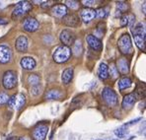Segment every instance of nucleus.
<instances>
[{"label": "nucleus", "mask_w": 146, "mask_h": 140, "mask_svg": "<svg viewBox=\"0 0 146 140\" xmlns=\"http://www.w3.org/2000/svg\"><path fill=\"white\" fill-rule=\"evenodd\" d=\"M132 34H133L134 42L139 49L144 50L145 49V27L142 23H138L131 28Z\"/></svg>", "instance_id": "nucleus-1"}, {"label": "nucleus", "mask_w": 146, "mask_h": 140, "mask_svg": "<svg viewBox=\"0 0 146 140\" xmlns=\"http://www.w3.org/2000/svg\"><path fill=\"white\" fill-rule=\"evenodd\" d=\"M117 47H119V50L122 54L127 55L131 54L133 52L131 38H130V36L128 34H122L121 36L117 40Z\"/></svg>", "instance_id": "nucleus-2"}, {"label": "nucleus", "mask_w": 146, "mask_h": 140, "mask_svg": "<svg viewBox=\"0 0 146 140\" xmlns=\"http://www.w3.org/2000/svg\"><path fill=\"white\" fill-rule=\"evenodd\" d=\"M71 56V49L68 46H58L53 52L52 58L56 63H64Z\"/></svg>", "instance_id": "nucleus-3"}, {"label": "nucleus", "mask_w": 146, "mask_h": 140, "mask_svg": "<svg viewBox=\"0 0 146 140\" xmlns=\"http://www.w3.org/2000/svg\"><path fill=\"white\" fill-rule=\"evenodd\" d=\"M32 10V4L29 1H21L15 6L14 10L12 12V18L13 19H18L20 17H23L27 15L28 13Z\"/></svg>", "instance_id": "nucleus-4"}, {"label": "nucleus", "mask_w": 146, "mask_h": 140, "mask_svg": "<svg viewBox=\"0 0 146 140\" xmlns=\"http://www.w3.org/2000/svg\"><path fill=\"white\" fill-rule=\"evenodd\" d=\"M2 84L4 88L7 90H11L16 87L17 85V74L15 71L8 70L4 73L3 78H2Z\"/></svg>", "instance_id": "nucleus-5"}, {"label": "nucleus", "mask_w": 146, "mask_h": 140, "mask_svg": "<svg viewBox=\"0 0 146 140\" xmlns=\"http://www.w3.org/2000/svg\"><path fill=\"white\" fill-rule=\"evenodd\" d=\"M102 98L109 107H115L117 104V96L111 88L106 87L102 91Z\"/></svg>", "instance_id": "nucleus-6"}, {"label": "nucleus", "mask_w": 146, "mask_h": 140, "mask_svg": "<svg viewBox=\"0 0 146 140\" xmlns=\"http://www.w3.org/2000/svg\"><path fill=\"white\" fill-rule=\"evenodd\" d=\"M26 104V97L23 94H17V95H13L12 97L9 98L8 101V105L10 107H14L16 109H20Z\"/></svg>", "instance_id": "nucleus-7"}, {"label": "nucleus", "mask_w": 146, "mask_h": 140, "mask_svg": "<svg viewBox=\"0 0 146 140\" xmlns=\"http://www.w3.org/2000/svg\"><path fill=\"white\" fill-rule=\"evenodd\" d=\"M48 123H38L33 130L34 140H44L48 133Z\"/></svg>", "instance_id": "nucleus-8"}, {"label": "nucleus", "mask_w": 146, "mask_h": 140, "mask_svg": "<svg viewBox=\"0 0 146 140\" xmlns=\"http://www.w3.org/2000/svg\"><path fill=\"white\" fill-rule=\"evenodd\" d=\"M59 38H60V42L63 44L62 46L69 47V46L74 44L75 35L70 30H63L60 33V35H59Z\"/></svg>", "instance_id": "nucleus-9"}, {"label": "nucleus", "mask_w": 146, "mask_h": 140, "mask_svg": "<svg viewBox=\"0 0 146 140\" xmlns=\"http://www.w3.org/2000/svg\"><path fill=\"white\" fill-rule=\"evenodd\" d=\"M12 58V50L9 46L5 44L0 46V63H8L11 61Z\"/></svg>", "instance_id": "nucleus-10"}, {"label": "nucleus", "mask_w": 146, "mask_h": 140, "mask_svg": "<svg viewBox=\"0 0 146 140\" xmlns=\"http://www.w3.org/2000/svg\"><path fill=\"white\" fill-rule=\"evenodd\" d=\"M38 27H40V23L38 22V20H36L35 18H32V17L25 19L23 22V29L27 32H30V33L36 31Z\"/></svg>", "instance_id": "nucleus-11"}, {"label": "nucleus", "mask_w": 146, "mask_h": 140, "mask_svg": "<svg viewBox=\"0 0 146 140\" xmlns=\"http://www.w3.org/2000/svg\"><path fill=\"white\" fill-rule=\"evenodd\" d=\"M50 12L52 16L57 17V18H63L68 14V9L64 4H55L51 7Z\"/></svg>", "instance_id": "nucleus-12"}, {"label": "nucleus", "mask_w": 146, "mask_h": 140, "mask_svg": "<svg viewBox=\"0 0 146 140\" xmlns=\"http://www.w3.org/2000/svg\"><path fill=\"white\" fill-rule=\"evenodd\" d=\"M137 100V96L135 93H130L126 96H124L123 100H122L121 105L123 109H130L134 105L135 102Z\"/></svg>", "instance_id": "nucleus-13"}, {"label": "nucleus", "mask_w": 146, "mask_h": 140, "mask_svg": "<svg viewBox=\"0 0 146 140\" xmlns=\"http://www.w3.org/2000/svg\"><path fill=\"white\" fill-rule=\"evenodd\" d=\"M95 16H96L95 10L92 9V8L86 7V8H83V9H81L80 18L82 19L83 22L90 23L92 20H93V19H95Z\"/></svg>", "instance_id": "nucleus-14"}, {"label": "nucleus", "mask_w": 146, "mask_h": 140, "mask_svg": "<svg viewBox=\"0 0 146 140\" xmlns=\"http://www.w3.org/2000/svg\"><path fill=\"white\" fill-rule=\"evenodd\" d=\"M86 40H87L89 46L91 47L94 50L100 51L103 48V44L101 42V40L97 38L96 36H94V35H88L86 36Z\"/></svg>", "instance_id": "nucleus-15"}, {"label": "nucleus", "mask_w": 146, "mask_h": 140, "mask_svg": "<svg viewBox=\"0 0 146 140\" xmlns=\"http://www.w3.org/2000/svg\"><path fill=\"white\" fill-rule=\"evenodd\" d=\"M117 71H119L121 74H127L129 72V62L125 57H121L117 59Z\"/></svg>", "instance_id": "nucleus-16"}, {"label": "nucleus", "mask_w": 146, "mask_h": 140, "mask_svg": "<svg viewBox=\"0 0 146 140\" xmlns=\"http://www.w3.org/2000/svg\"><path fill=\"white\" fill-rule=\"evenodd\" d=\"M63 22L65 24L66 26L68 27H73V28H76L77 26L79 25V17L75 14H67L66 16L63 17Z\"/></svg>", "instance_id": "nucleus-17"}, {"label": "nucleus", "mask_w": 146, "mask_h": 140, "mask_svg": "<svg viewBox=\"0 0 146 140\" xmlns=\"http://www.w3.org/2000/svg\"><path fill=\"white\" fill-rule=\"evenodd\" d=\"M28 44H28V38L25 36H21L16 40L15 46H16V49L19 52H25L28 49Z\"/></svg>", "instance_id": "nucleus-18"}, {"label": "nucleus", "mask_w": 146, "mask_h": 140, "mask_svg": "<svg viewBox=\"0 0 146 140\" xmlns=\"http://www.w3.org/2000/svg\"><path fill=\"white\" fill-rule=\"evenodd\" d=\"M135 21V16L131 13H126L123 14L121 17V27H126V26H130L133 27V24Z\"/></svg>", "instance_id": "nucleus-19"}, {"label": "nucleus", "mask_w": 146, "mask_h": 140, "mask_svg": "<svg viewBox=\"0 0 146 140\" xmlns=\"http://www.w3.org/2000/svg\"><path fill=\"white\" fill-rule=\"evenodd\" d=\"M21 66L26 70H33L36 67V60L33 57L26 56L21 59Z\"/></svg>", "instance_id": "nucleus-20"}, {"label": "nucleus", "mask_w": 146, "mask_h": 140, "mask_svg": "<svg viewBox=\"0 0 146 140\" xmlns=\"http://www.w3.org/2000/svg\"><path fill=\"white\" fill-rule=\"evenodd\" d=\"M73 78V68H66L65 70L62 72L61 75V80L63 82V84L67 85L71 82Z\"/></svg>", "instance_id": "nucleus-21"}, {"label": "nucleus", "mask_w": 146, "mask_h": 140, "mask_svg": "<svg viewBox=\"0 0 146 140\" xmlns=\"http://www.w3.org/2000/svg\"><path fill=\"white\" fill-rule=\"evenodd\" d=\"M98 76L101 80H106L109 77V69L106 63H101L98 69Z\"/></svg>", "instance_id": "nucleus-22"}, {"label": "nucleus", "mask_w": 146, "mask_h": 140, "mask_svg": "<svg viewBox=\"0 0 146 140\" xmlns=\"http://www.w3.org/2000/svg\"><path fill=\"white\" fill-rule=\"evenodd\" d=\"M117 85H119V89L122 91V90L124 89H127V88H129L130 86L132 85V81L130 78H128V77H122L119 80V83H117Z\"/></svg>", "instance_id": "nucleus-23"}, {"label": "nucleus", "mask_w": 146, "mask_h": 140, "mask_svg": "<svg viewBox=\"0 0 146 140\" xmlns=\"http://www.w3.org/2000/svg\"><path fill=\"white\" fill-rule=\"evenodd\" d=\"M44 97H46V100H57L61 97V92L56 89H51L46 92Z\"/></svg>", "instance_id": "nucleus-24"}, {"label": "nucleus", "mask_w": 146, "mask_h": 140, "mask_svg": "<svg viewBox=\"0 0 146 140\" xmlns=\"http://www.w3.org/2000/svg\"><path fill=\"white\" fill-rule=\"evenodd\" d=\"M117 9L119 14L121 13H127V11L129 10V5H128L127 2L125 1H117Z\"/></svg>", "instance_id": "nucleus-25"}, {"label": "nucleus", "mask_w": 146, "mask_h": 140, "mask_svg": "<svg viewBox=\"0 0 146 140\" xmlns=\"http://www.w3.org/2000/svg\"><path fill=\"white\" fill-rule=\"evenodd\" d=\"M72 51L76 56H79V55L82 54L83 46H82V42H81V40H76V42H74V44H73Z\"/></svg>", "instance_id": "nucleus-26"}, {"label": "nucleus", "mask_w": 146, "mask_h": 140, "mask_svg": "<svg viewBox=\"0 0 146 140\" xmlns=\"http://www.w3.org/2000/svg\"><path fill=\"white\" fill-rule=\"evenodd\" d=\"M109 8L108 7H101L99 9L95 10V13H96V18H99V19H104L106 18L107 16L109 15Z\"/></svg>", "instance_id": "nucleus-27"}, {"label": "nucleus", "mask_w": 146, "mask_h": 140, "mask_svg": "<svg viewBox=\"0 0 146 140\" xmlns=\"http://www.w3.org/2000/svg\"><path fill=\"white\" fill-rule=\"evenodd\" d=\"M105 31H106V24H105V23L98 24V27H97V29H96V31H95V36H96V38L100 40V38H102V36H104Z\"/></svg>", "instance_id": "nucleus-28"}, {"label": "nucleus", "mask_w": 146, "mask_h": 140, "mask_svg": "<svg viewBox=\"0 0 146 140\" xmlns=\"http://www.w3.org/2000/svg\"><path fill=\"white\" fill-rule=\"evenodd\" d=\"M40 77L38 74H31L28 77V82H29L30 85L33 87V86H36L40 84Z\"/></svg>", "instance_id": "nucleus-29"}, {"label": "nucleus", "mask_w": 146, "mask_h": 140, "mask_svg": "<svg viewBox=\"0 0 146 140\" xmlns=\"http://www.w3.org/2000/svg\"><path fill=\"white\" fill-rule=\"evenodd\" d=\"M109 69V76H111L113 79H117L119 77V71L117 69V66L113 63L110 64V67H108Z\"/></svg>", "instance_id": "nucleus-30"}, {"label": "nucleus", "mask_w": 146, "mask_h": 140, "mask_svg": "<svg viewBox=\"0 0 146 140\" xmlns=\"http://www.w3.org/2000/svg\"><path fill=\"white\" fill-rule=\"evenodd\" d=\"M65 3H66L65 4L66 7L70 8V9H72V10H76V9H78V7H79V2L75 1V0H67V1H65Z\"/></svg>", "instance_id": "nucleus-31"}, {"label": "nucleus", "mask_w": 146, "mask_h": 140, "mask_svg": "<svg viewBox=\"0 0 146 140\" xmlns=\"http://www.w3.org/2000/svg\"><path fill=\"white\" fill-rule=\"evenodd\" d=\"M115 134L117 135V137H119V138H123V137L127 134V130H126V129H124L123 127L117 128V129H115Z\"/></svg>", "instance_id": "nucleus-32"}, {"label": "nucleus", "mask_w": 146, "mask_h": 140, "mask_svg": "<svg viewBox=\"0 0 146 140\" xmlns=\"http://www.w3.org/2000/svg\"><path fill=\"white\" fill-rule=\"evenodd\" d=\"M8 101H9V97H8V95L6 93H4V92H1V93H0V105H3L7 104Z\"/></svg>", "instance_id": "nucleus-33"}, {"label": "nucleus", "mask_w": 146, "mask_h": 140, "mask_svg": "<svg viewBox=\"0 0 146 140\" xmlns=\"http://www.w3.org/2000/svg\"><path fill=\"white\" fill-rule=\"evenodd\" d=\"M40 91H42V87H40V85L33 86L31 90V94L33 95V96H38V95H40Z\"/></svg>", "instance_id": "nucleus-34"}, {"label": "nucleus", "mask_w": 146, "mask_h": 140, "mask_svg": "<svg viewBox=\"0 0 146 140\" xmlns=\"http://www.w3.org/2000/svg\"><path fill=\"white\" fill-rule=\"evenodd\" d=\"M53 2H54V1H51V0H49V1L42 2V8H48V7H50V6L53 4Z\"/></svg>", "instance_id": "nucleus-35"}, {"label": "nucleus", "mask_w": 146, "mask_h": 140, "mask_svg": "<svg viewBox=\"0 0 146 140\" xmlns=\"http://www.w3.org/2000/svg\"><path fill=\"white\" fill-rule=\"evenodd\" d=\"M96 3V1H93V0H88V1H86V0H83L82 1V4L83 5H85V6H91V5H93V4H95Z\"/></svg>", "instance_id": "nucleus-36"}, {"label": "nucleus", "mask_w": 146, "mask_h": 140, "mask_svg": "<svg viewBox=\"0 0 146 140\" xmlns=\"http://www.w3.org/2000/svg\"><path fill=\"white\" fill-rule=\"evenodd\" d=\"M138 120H140V118H136V119H134V120H132V121H130V122H128V123H126L125 124V126L126 125H130V124H133V123H136Z\"/></svg>", "instance_id": "nucleus-37"}, {"label": "nucleus", "mask_w": 146, "mask_h": 140, "mask_svg": "<svg viewBox=\"0 0 146 140\" xmlns=\"http://www.w3.org/2000/svg\"><path fill=\"white\" fill-rule=\"evenodd\" d=\"M17 140H32L29 136H22V137H18Z\"/></svg>", "instance_id": "nucleus-38"}, {"label": "nucleus", "mask_w": 146, "mask_h": 140, "mask_svg": "<svg viewBox=\"0 0 146 140\" xmlns=\"http://www.w3.org/2000/svg\"><path fill=\"white\" fill-rule=\"evenodd\" d=\"M17 138H18V137H15V136H10V137H8L7 140H17Z\"/></svg>", "instance_id": "nucleus-39"}, {"label": "nucleus", "mask_w": 146, "mask_h": 140, "mask_svg": "<svg viewBox=\"0 0 146 140\" xmlns=\"http://www.w3.org/2000/svg\"><path fill=\"white\" fill-rule=\"evenodd\" d=\"M6 23H7V21L4 20V19H1V18H0V24H2V25H3V24H6Z\"/></svg>", "instance_id": "nucleus-40"}, {"label": "nucleus", "mask_w": 146, "mask_h": 140, "mask_svg": "<svg viewBox=\"0 0 146 140\" xmlns=\"http://www.w3.org/2000/svg\"><path fill=\"white\" fill-rule=\"evenodd\" d=\"M145 5H146L145 2H143V13H144V14H145Z\"/></svg>", "instance_id": "nucleus-41"}, {"label": "nucleus", "mask_w": 146, "mask_h": 140, "mask_svg": "<svg viewBox=\"0 0 146 140\" xmlns=\"http://www.w3.org/2000/svg\"><path fill=\"white\" fill-rule=\"evenodd\" d=\"M113 140H119V139H113Z\"/></svg>", "instance_id": "nucleus-42"}, {"label": "nucleus", "mask_w": 146, "mask_h": 140, "mask_svg": "<svg viewBox=\"0 0 146 140\" xmlns=\"http://www.w3.org/2000/svg\"><path fill=\"white\" fill-rule=\"evenodd\" d=\"M97 140H102V139H97Z\"/></svg>", "instance_id": "nucleus-43"}]
</instances>
